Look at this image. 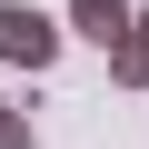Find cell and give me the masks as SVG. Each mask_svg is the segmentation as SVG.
Wrapping results in <instances>:
<instances>
[{
	"instance_id": "cell-3",
	"label": "cell",
	"mask_w": 149,
	"mask_h": 149,
	"mask_svg": "<svg viewBox=\"0 0 149 149\" xmlns=\"http://www.w3.org/2000/svg\"><path fill=\"white\" fill-rule=\"evenodd\" d=\"M109 80H119V90H149V10H129V30H119V50H109Z\"/></svg>"
},
{
	"instance_id": "cell-4",
	"label": "cell",
	"mask_w": 149,
	"mask_h": 149,
	"mask_svg": "<svg viewBox=\"0 0 149 149\" xmlns=\"http://www.w3.org/2000/svg\"><path fill=\"white\" fill-rule=\"evenodd\" d=\"M0 149H40V129H30V109H0Z\"/></svg>"
},
{
	"instance_id": "cell-5",
	"label": "cell",
	"mask_w": 149,
	"mask_h": 149,
	"mask_svg": "<svg viewBox=\"0 0 149 149\" xmlns=\"http://www.w3.org/2000/svg\"><path fill=\"white\" fill-rule=\"evenodd\" d=\"M0 109H10V100H0Z\"/></svg>"
},
{
	"instance_id": "cell-1",
	"label": "cell",
	"mask_w": 149,
	"mask_h": 149,
	"mask_svg": "<svg viewBox=\"0 0 149 149\" xmlns=\"http://www.w3.org/2000/svg\"><path fill=\"white\" fill-rule=\"evenodd\" d=\"M60 40H70V30H60L50 10L0 0V70H50V60H60Z\"/></svg>"
},
{
	"instance_id": "cell-2",
	"label": "cell",
	"mask_w": 149,
	"mask_h": 149,
	"mask_svg": "<svg viewBox=\"0 0 149 149\" xmlns=\"http://www.w3.org/2000/svg\"><path fill=\"white\" fill-rule=\"evenodd\" d=\"M70 30H80L90 50H119V30H129V0H70Z\"/></svg>"
}]
</instances>
